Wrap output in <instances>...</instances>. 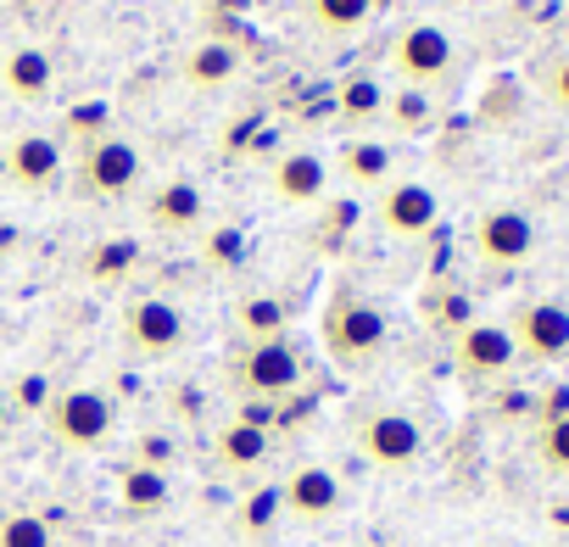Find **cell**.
<instances>
[{
    "label": "cell",
    "mask_w": 569,
    "mask_h": 547,
    "mask_svg": "<svg viewBox=\"0 0 569 547\" xmlns=\"http://www.w3.org/2000/svg\"><path fill=\"white\" fill-rule=\"evenodd\" d=\"M536 458L552 475H569V419H547L536 425Z\"/></svg>",
    "instance_id": "obj_28"
},
{
    "label": "cell",
    "mask_w": 569,
    "mask_h": 547,
    "mask_svg": "<svg viewBox=\"0 0 569 547\" xmlns=\"http://www.w3.org/2000/svg\"><path fill=\"white\" fill-rule=\"evenodd\" d=\"M107 123H112L107 101H84L68 112V140H79V151H90L96 140H107Z\"/></svg>",
    "instance_id": "obj_29"
},
{
    "label": "cell",
    "mask_w": 569,
    "mask_h": 547,
    "mask_svg": "<svg viewBox=\"0 0 569 547\" xmlns=\"http://www.w3.org/2000/svg\"><path fill=\"white\" fill-rule=\"evenodd\" d=\"M547 419H569V386L541 391V402H536V425H547Z\"/></svg>",
    "instance_id": "obj_32"
},
{
    "label": "cell",
    "mask_w": 569,
    "mask_h": 547,
    "mask_svg": "<svg viewBox=\"0 0 569 547\" xmlns=\"http://www.w3.org/2000/svg\"><path fill=\"white\" fill-rule=\"evenodd\" d=\"M51 397H57V391H51V380H46V375H23V380H18V397H7V408L46 414V408H51Z\"/></svg>",
    "instance_id": "obj_31"
},
{
    "label": "cell",
    "mask_w": 569,
    "mask_h": 547,
    "mask_svg": "<svg viewBox=\"0 0 569 547\" xmlns=\"http://www.w3.org/2000/svg\"><path fill=\"white\" fill-rule=\"evenodd\" d=\"M140 168H146L140 146L123 140V135H107V140H96L90 151H79V196L118 201V196H129V190L140 185Z\"/></svg>",
    "instance_id": "obj_7"
},
{
    "label": "cell",
    "mask_w": 569,
    "mask_h": 547,
    "mask_svg": "<svg viewBox=\"0 0 569 547\" xmlns=\"http://www.w3.org/2000/svg\"><path fill=\"white\" fill-rule=\"evenodd\" d=\"M386 118L397 123V135H425L436 123V101H430V90L397 84V96H386Z\"/></svg>",
    "instance_id": "obj_26"
},
{
    "label": "cell",
    "mask_w": 569,
    "mask_h": 547,
    "mask_svg": "<svg viewBox=\"0 0 569 547\" xmlns=\"http://www.w3.org/2000/svg\"><path fill=\"white\" fill-rule=\"evenodd\" d=\"M341 179L352 190H386L391 185V146L386 140H347L341 146Z\"/></svg>",
    "instance_id": "obj_21"
},
{
    "label": "cell",
    "mask_w": 569,
    "mask_h": 547,
    "mask_svg": "<svg viewBox=\"0 0 569 547\" xmlns=\"http://www.w3.org/2000/svg\"><path fill=\"white\" fill-rule=\"evenodd\" d=\"M112 491H118V508L123 514H134V519H151V514H162L168 503H173V475L168 469H151V464H123L118 469V480H112Z\"/></svg>",
    "instance_id": "obj_18"
},
{
    "label": "cell",
    "mask_w": 569,
    "mask_h": 547,
    "mask_svg": "<svg viewBox=\"0 0 569 547\" xmlns=\"http://www.w3.org/2000/svg\"><path fill=\"white\" fill-rule=\"evenodd\" d=\"M140 262V246L129 240V235H107V240H96L90 246V257H84V274L96 286H118V280H129V268Z\"/></svg>",
    "instance_id": "obj_24"
},
{
    "label": "cell",
    "mask_w": 569,
    "mask_h": 547,
    "mask_svg": "<svg viewBox=\"0 0 569 547\" xmlns=\"http://www.w3.org/2000/svg\"><path fill=\"white\" fill-rule=\"evenodd\" d=\"M336 112L358 129V123H375V118H386V84L380 79H369V73H347L341 84H336Z\"/></svg>",
    "instance_id": "obj_23"
},
{
    "label": "cell",
    "mask_w": 569,
    "mask_h": 547,
    "mask_svg": "<svg viewBox=\"0 0 569 547\" xmlns=\"http://www.w3.org/2000/svg\"><path fill=\"white\" fill-rule=\"evenodd\" d=\"M234 73H240V51L229 40H201L179 62V79L190 90H223V84H234Z\"/></svg>",
    "instance_id": "obj_19"
},
{
    "label": "cell",
    "mask_w": 569,
    "mask_h": 547,
    "mask_svg": "<svg viewBox=\"0 0 569 547\" xmlns=\"http://www.w3.org/2000/svg\"><path fill=\"white\" fill-rule=\"evenodd\" d=\"M0 84H7V96L23 101V107H46L51 90H57V62H51V51H40V46H12L7 57H0Z\"/></svg>",
    "instance_id": "obj_14"
},
{
    "label": "cell",
    "mask_w": 569,
    "mask_h": 547,
    "mask_svg": "<svg viewBox=\"0 0 569 547\" xmlns=\"http://www.w3.org/2000/svg\"><path fill=\"white\" fill-rule=\"evenodd\" d=\"M452 358L469 380H497L519 364V347L508 336V325H491V319H475L452 336Z\"/></svg>",
    "instance_id": "obj_11"
},
{
    "label": "cell",
    "mask_w": 569,
    "mask_h": 547,
    "mask_svg": "<svg viewBox=\"0 0 569 547\" xmlns=\"http://www.w3.org/2000/svg\"><path fill=\"white\" fill-rule=\"evenodd\" d=\"M319 336H325V352L341 364V369H369L386 341H391V325L380 314V302H369L363 291H336L325 319H319Z\"/></svg>",
    "instance_id": "obj_1"
},
{
    "label": "cell",
    "mask_w": 569,
    "mask_h": 547,
    "mask_svg": "<svg viewBox=\"0 0 569 547\" xmlns=\"http://www.w3.org/2000/svg\"><path fill=\"white\" fill-rule=\"evenodd\" d=\"M369 18H375V0H308V23L325 40H352L369 29Z\"/></svg>",
    "instance_id": "obj_22"
},
{
    "label": "cell",
    "mask_w": 569,
    "mask_h": 547,
    "mask_svg": "<svg viewBox=\"0 0 569 547\" xmlns=\"http://www.w3.org/2000/svg\"><path fill=\"white\" fill-rule=\"evenodd\" d=\"M508 336H513L519 358H530V364H558V358H569V308H563V302H525V308L513 314Z\"/></svg>",
    "instance_id": "obj_10"
},
{
    "label": "cell",
    "mask_w": 569,
    "mask_h": 547,
    "mask_svg": "<svg viewBox=\"0 0 569 547\" xmlns=\"http://www.w3.org/2000/svg\"><path fill=\"white\" fill-rule=\"evenodd\" d=\"M146 218H151L162 235H190V229H201V218H207V196H201V185H190V179H168V185L151 190Z\"/></svg>",
    "instance_id": "obj_17"
},
{
    "label": "cell",
    "mask_w": 569,
    "mask_h": 547,
    "mask_svg": "<svg viewBox=\"0 0 569 547\" xmlns=\"http://www.w3.org/2000/svg\"><path fill=\"white\" fill-rule=\"evenodd\" d=\"M201 257H207V268L229 274V268L246 262V235H240V229H212V235L201 240Z\"/></svg>",
    "instance_id": "obj_30"
},
{
    "label": "cell",
    "mask_w": 569,
    "mask_h": 547,
    "mask_svg": "<svg viewBox=\"0 0 569 547\" xmlns=\"http://www.w3.org/2000/svg\"><path fill=\"white\" fill-rule=\"evenodd\" d=\"M51 541H57L51 525H46L40 514H29V508H18V514L0 519V547H51Z\"/></svg>",
    "instance_id": "obj_27"
},
{
    "label": "cell",
    "mask_w": 569,
    "mask_h": 547,
    "mask_svg": "<svg viewBox=\"0 0 569 547\" xmlns=\"http://www.w3.org/2000/svg\"><path fill=\"white\" fill-rule=\"evenodd\" d=\"M268 452H273V436H268V425L262 419H229L218 436H212V464L223 469V475H257L262 464H268Z\"/></svg>",
    "instance_id": "obj_16"
},
{
    "label": "cell",
    "mask_w": 569,
    "mask_h": 547,
    "mask_svg": "<svg viewBox=\"0 0 569 547\" xmlns=\"http://www.w3.org/2000/svg\"><path fill=\"white\" fill-rule=\"evenodd\" d=\"M458 51H452V34L441 23H402L397 40H391V73L408 84V90H436L447 73H452Z\"/></svg>",
    "instance_id": "obj_4"
},
{
    "label": "cell",
    "mask_w": 569,
    "mask_h": 547,
    "mask_svg": "<svg viewBox=\"0 0 569 547\" xmlns=\"http://www.w3.org/2000/svg\"><path fill=\"white\" fill-rule=\"evenodd\" d=\"M234 386L251 397V402H279V397H291L297 386H302V358H297V347L284 341V336H273V341H246L240 352H234Z\"/></svg>",
    "instance_id": "obj_3"
},
{
    "label": "cell",
    "mask_w": 569,
    "mask_h": 547,
    "mask_svg": "<svg viewBox=\"0 0 569 547\" xmlns=\"http://www.w3.org/2000/svg\"><path fill=\"white\" fill-rule=\"evenodd\" d=\"M46 425H51V436H57L62 447L96 452V447L112 441L118 408H112V397H107L101 386H62V391L51 397V408H46Z\"/></svg>",
    "instance_id": "obj_2"
},
{
    "label": "cell",
    "mask_w": 569,
    "mask_h": 547,
    "mask_svg": "<svg viewBox=\"0 0 569 547\" xmlns=\"http://www.w3.org/2000/svg\"><path fill=\"white\" fill-rule=\"evenodd\" d=\"M7 425H12V408H7V397H0V436H7Z\"/></svg>",
    "instance_id": "obj_34"
},
{
    "label": "cell",
    "mask_w": 569,
    "mask_h": 547,
    "mask_svg": "<svg viewBox=\"0 0 569 547\" xmlns=\"http://www.w3.org/2000/svg\"><path fill=\"white\" fill-rule=\"evenodd\" d=\"M279 497H284V519H297V525H325V519L341 514L347 486H341V475H336L330 464L302 458L291 475L279 480Z\"/></svg>",
    "instance_id": "obj_8"
},
{
    "label": "cell",
    "mask_w": 569,
    "mask_h": 547,
    "mask_svg": "<svg viewBox=\"0 0 569 547\" xmlns=\"http://www.w3.org/2000/svg\"><path fill=\"white\" fill-rule=\"evenodd\" d=\"M62 140L57 135H40V129H29V135H18L12 146H7V173H12V185L18 190H51L57 185V173H62Z\"/></svg>",
    "instance_id": "obj_15"
},
{
    "label": "cell",
    "mask_w": 569,
    "mask_h": 547,
    "mask_svg": "<svg viewBox=\"0 0 569 547\" xmlns=\"http://www.w3.org/2000/svg\"><path fill=\"white\" fill-rule=\"evenodd\" d=\"M279 525H284V497H279V480L246 486V497L234 503V530H240L246 541H268Z\"/></svg>",
    "instance_id": "obj_20"
},
{
    "label": "cell",
    "mask_w": 569,
    "mask_h": 547,
    "mask_svg": "<svg viewBox=\"0 0 569 547\" xmlns=\"http://www.w3.org/2000/svg\"><path fill=\"white\" fill-rule=\"evenodd\" d=\"M475 251L491 268H519L536 251V223L519 207H486L475 218Z\"/></svg>",
    "instance_id": "obj_9"
},
{
    "label": "cell",
    "mask_w": 569,
    "mask_h": 547,
    "mask_svg": "<svg viewBox=\"0 0 569 547\" xmlns=\"http://www.w3.org/2000/svg\"><path fill=\"white\" fill-rule=\"evenodd\" d=\"M268 190L284 201V207H313L325 190H330V162L319 151H284L273 157L268 168Z\"/></svg>",
    "instance_id": "obj_13"
},
{
    "label": "cell",
    "mask_w": 569,
    "mask_h": 547,
    "mask_svg": "<svg viewBox=\"0 0 569 547\" xmlns=\"http://www.w3.org/2000/svg\"><path fill=\"white\" fill-rule=\"evenodd\" d=\"M547 96H552V101H558V107L569 112V57H563V62H558V68L547 73Z\"/></svg>",
    "instance_id": "obj_33"
},
{
    "label": "cell",
    "mask_w": 569,
    "mask_h": 547,
    "mask_svg": "<svg viewBox=\"0 0 569 547\" xmlns=\"http://www.w3.org/2000/svg\"><path fill=\"white\" fill-rule=\"evenodd\" d=\"M358 452L375 469H413L425 458V430L402 408H369L358 419Z\"/></svg>",
    "instance_id": "obj_6"
},
{
    "label": "cell",
    "mask_w": 569,
    "mask_h": 547,
    "mask_svg": "<svg viewBox=\"0 0 569 547\" xmlns=\"http://www.w3.org/2000/svg\"><path fill=\"white\" fill-rule=\"evenodd\" d=\"M284 302L273 297V291H251L240 308H234V325H240V336L246 341H273V336H284Z\"/></svg>",
    "instance_id": "obj_25"
},
{
    "label": "cell",
    "mask_w": 569,
    "mask_h": 547,
    "mask_svg": "<svg viewBox=\"0 0 569 547\" xmlns=\"http://www.w3.org/2000/svg\"><path fill=\"white\" fill-rule=\"evenodd\" d=\"M441 218V196L425 185V179H397L380 190V229L397 235V240H419L430 235Z\"/></svg>",
    "instance_id": "obj_12"
},
{
    "label": "cell",
    "mask_w": 569,
    "mask_h": 547,
    "mask_svg": "<svg viewBox=\"0 0 569 547\" xmlns=\"http://www.w3.org/2000/svg\"><path fill=\"white\" fill-rule=\"evenodd\" d=\"M184 341H190V325H184V314H179L168 297H134V302L123 308V347H129L134 358L162 364V358H173Z\"/></svg>",
    "instance_id": "obj_5"
}]
</instances>
